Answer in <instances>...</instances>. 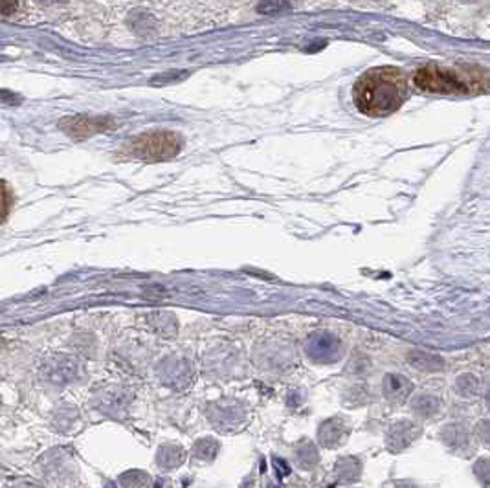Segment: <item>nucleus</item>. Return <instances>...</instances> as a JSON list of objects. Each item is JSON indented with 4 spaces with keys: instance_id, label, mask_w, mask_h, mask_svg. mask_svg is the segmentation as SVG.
<instances>
[{
    "instance_id": "423d86ee",
    "label": "nucleus",
    "mask_w": 490,
    "mask_h": 488,
    "mask_svg": "<svg viewBox=\"0 0 490 488\" xmlns=\"http://www.w3.org/2000/svg\"><path fill=\"white\" fill-rule=\"evenodd\" d=\"M417 435L418 428H415V426L409 424V422H404V424H399L392 429V434H389V444H392L395 450H401V448L408 446Z\"/></svg>"
},
{
    "instance_id": "1a4fd4ad",
    "label": "nucleus",
    "mask_w": 490,
    "mask_h": 488,
    "mask_svg": "<svg viewBox=\"0 0 490 488\" xmlns=\"http://www.w3.org/2000/svg\"><path fill=\"white\" fill-rule=\"evenodd\" d=\"M186 76H188V72H167V74H162V76L153 77L151 83H153V85H167V83L180 81V79Z\"/></svg>"
},
{
    "instance_id": "f03ea898",
    "label": "nucleus",
    "mask_w": 490,
    "mask_h": 488,
    "mask_svg": "<svg viewBox=\"0 0 490 488\" xmlns=\"http://www.w3.org/2000/svg\"><path fill=\"white\" fill-rule=\"evenodd\" d=\"M415 85L432 94H477L490 91V70L476 66L443 68L437 64L421 68Z\"/></svg>"
},
{
    "instance_id": "ddd939ff",
    "label": "nucleus",
    "mask_w": 490,
    "mask_h": 488,
    "mask_svg": "<svg viewBox=\"0 0 490 488\" xmlns=\"http://www.w3.org/2000/svg\"><path fill=\"white\" fill-rule=\"evenodd\" d=\"M489 404H490V393H489Z\"/></svg>"
},
{
    "instance_id": "9d476101",
    "label": "nucleus",
    "mask_w": 490,
    "mask_h": 488,
    "mask_svg": "<svg viewBox=\"0 0 490 488\" xmlns=\"http://www.w3.org/2000/svg\"><path fill=\"white\" fill-rule=\"evenodd\" d=\"M17 9V0H0V15H11Z\"/></svg>"
},
{
    "instance_id": "7ed1b4c3",
    "label": "nucleus",
    "mask_w": 490,
    "mask_h": 488,
    "mask_svg": "<svg viewBox=\"0 0 490 488\" xmlns=\"http://www.w3.org/2000/svg\"><path fill=\"white\" fill-rule=\"evenodd\" d=\"M135 154L145 160H166L180 151L178 136L171 132H151L135 141Z\"/></svg>"
},
{
    "instance_id": "f8f14e48",
    "label": "nucleus",
    "mask_w": 490,
    "mask_h": 488,
    "mask_svg": "<svg viewBox=\"0 0 490 488\" xmlns=\"http://www.w3.org/2000/svg\"><path fill=\"white\" fill-rule=\"evenodd\" d=\"M6 211V190H4V184L0 182V217H2V213Z\"/></svg>"
},
{
    "instance_id": "f257e3e1",
    "label": "nucleus",
    "mask_w": 490,
    "mask_h": 488,
    "mask_svg": "<svg viewBox=\"0 0 490 488\" xmlns=\"http://www.w3.org/2000/svg\"><path fill=\"white\" fill-rule=\"evenodd\" d=\"M408 85L401 68L378 66L368 70L355 85V105L365 116L382 118L401 109Z\"/></svg>"
},
{
    "instance_id": "0eeeda50",
    "label": "nucleus",
    "mask_w": 490,
    "mask_h": 488,
    "mask_svg": "<svg viewBox=\"0 0 490 488\" xmlns=\"http://www.w3.org/2000/svg\"><path fill=\"white\" fill-rule=\"evenodd\" d=\"M408 358L411 366L421 371H426V373H433V371H439L445 367L441 358L435 356V354L423 353V351H414V353L408 354Z\"/></svg>"
},
{
    "instance_id": "39448f33",
    "label": "nucleus",
    "mask_w": 490,
    "mask_h": 488,
    "mask_svg": "<svg viewBox=\"0 0 490 488\" xmlns=\"http://www.w3.org/2000/svg\"><path fill=\"white\" fill-rule=\"evenodd\" d=\"M411 393V382L401 375H387L384 378V395L392 402H402Z\"/></svg>"
},
{
    "instance_id": "20e7f679",
    "label": "nucleus",
    "mask_w": 490,
    "mask_h": 488,
    "mask_svg": "<svg viewBox=\"0 0 490 488\" xmlns=\"http://www.w3.org/2000/svg\"><path fill=\"white\" fill-rule=\"evenodd\" d=\"M110 120L108 118H86V116H77V118H70L64 120L61 123V127L64 129V132L74 138H89V136L96 134L99 131H105L107 127H110Z\"/></svg>"
},
{
    "instance_id": "6e6552de",
    "label": "nucleus",
    "mask_w": 490,
    "mask_h": 488,
    "mask_svg": "<svg viewBox=\"0 0 490 488\" xmlns=\"http://www.w3.org/2000/svg\"><path fill=\"white\" fill-rule=\"evenodd\" d=\"M290 6H288L287 0H263V2H259V6H257V11L263 15H279L283 13L285 9H288Z\"/></svg>"
},
{
    "instance_id": "9b49d317",
    "label": "nucleus",
    "mask_w": 490,
    "mask_h": 488,
    "mask_svg": "<svg viewBox=\"0 0 490 488\" xmlns=\"http://www.w3.org/2000/svg\"><path fill=\"white\" fill-rule=\"evenodd\" d=\"M39 6H45V8H50V6H57V4H67L68 0H35Z\"/></svg>"
}]
</instances>
